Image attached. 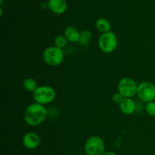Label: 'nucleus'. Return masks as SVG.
Listing matches in <instances>:
<instances>
[{
    "label": "nucleus",
    "mask_w": 155,
    "mask_h": 155,
    "mask_svg": "<svg viewBox=\"0 0 155 155\" xmlns=\"http://www.w3.org/2000/svg\"><path fill=\"white\" fill-rule=\"evenodd\" d=\"M138 97L143 102H151L155 100V85L151 82L145 81L138 86Z\"/></svg>",
    "instance_id": "6"
},
{
    "label": "nucleus",
    "mask_w": 155,
    "mask_h": 155,
    "mask_svg": "<svg viewBox=\"0 0 155 155\" xmlns=\"http://www.w3.org/2000/svg\"><path fill=\"white\" fill-rule=\"evenodd\" d=\"M104 142L99 136L89 137L84 146L85 152L87 155H102L104 153Z\"/></svg>",
    "instance_id": "5"
},
{
    "label": "nucleus",
    "mask_w": 155,
    "mask_h": 155,
    "mask_svg": "<svg viewBox=\"0 0 155 155\" xmlns=\"http://www.w3.org/2000/svg\"><path fill=\"white\" fill-rule=\"evenodd\" d=\"M118 92L124 98H132L137 92L138 86L133 79L130 77H124L120 80L118 83Z\"/></svg>",
    "instance_id": "7"
},
{
    "label": "nucleus",
    "mask_w": 155,
    "mask_h": 155,
    "mask_svg": "<svg viewBox=\"0 0 155 155\" xmlns=\"http://www.w3.org/2000/svg\"><path fill=\"white\" fill-rule=\"evenodd\" d=\"M91 38H92V33L89 30H84L80 33V39L79 42L83 45H87L89 43Z\"/></svg>",
    "instance_id": "14"
},
{
    "label": "nucleus",
    "mask_w": 155,
    "mask_h": 155,
    "mask_svg": "<svg viewBox=\"0 0 155 155\" xmlns=\"http://www.w3.org/2000/svg\"><path fill=\"white\" fill-rule=\"evenodd\" d=\"M33 96L36 103L45 105L54 101L56 96V92L51 86H38L37 89L33 93Z\"/></svg>",
    "instance_id": "3"
},
{
    "label": "nucleus",
    "mask_w": 155,
    "mask_h": 155,
    "mask_svg": "<svg viewBox=\"0 0 155 155\" xmlns=\"http://www.w3.org/2000/svg\"><path fill=\"white\" fill-rule=\"evenodd\" d=\"M23 145L27 149H35L37 148L40 143V139L39 136L33 132H29L27 133L22 139Z\"/></svg>",
    "instance_id": "8"
},
{
    "label": "nucleus",
    "mask_w": 155,
    "mask_h": 155,
    "mask_svg": "<svg viewBox=\"0 0 155 155\" xmlns=\"http://www.w3.org/2000/svg\"><path fill=\"white\" fill-rule=\"evenodd\" d=\"M47 116V110L45 106L39 103H32L26 108L24 112V120L30 127L40 125Z\"/></svg>",
    "instance_id": "1"
},
{
    "label": "nucleus",
    "mask_w": 155,
    "mask_h": 155,
    "mask_svg": "<svg viewBox=\"0 0 155 155\" xmlns=\"http://www.w3.org/2000/svg\"><path fill=\"white\" fill-rule=\"evenodd\" d=\"M118 45L117 37L114 32L109 31L102 33L98 39V46L104 53H111L117 48Z\"/></svg>",
    "instance_id": "4"
},
{
    "label": "nucleus",
    "mask_w": 155,
    "mask_h": 155,
    "mask_svg": "<svg viewBox=\"0 0 155 155\" xmlns=\"http://www.w3.org/2000/svg\"><path fill=\"white\" fill-rule=\"evenodd\" d=\"M145 110L149 116L155 117V101L147 103L145 105Z\"/></svg>",
    "instance_id": "16"
},
{
    "label": "nucleus",
    "mask_w": 155,
    "mask_h": 155,
    "mask_svg": "<svg viewBox=\"0 0 155 155\" xmlns=\"http://www.w3.org/2000/svg\"><path fill=\"white\" fill-rule=\"evenodd\" d=\"M47 5L53 13L57 15L64 13L68 8V5L65 0H49Z\"/></svg>",
    "instance_id": "9"
},
{
    "label": "nucleus",
    "mask_w": 155,
    "mask_h": 155,
    "mask_svg": "<svg viewBox=\"0 0 155 155\" xmlns=\"http://www.w3.org/2000/svg\"><path fill=\"white\" fill-rule=\"evenodd\" d=\"M42 58L47 64L51 67H56L63 62L64 53L62 48L54 45L45 48L42 54Z\"/></svg>",
    "instance_id": "2"
},
{
    "label": "nucleus",
    "mask_w": 155,
    "mask_h": 155,
    "mask_svg": "<svg viewBox=\"0 0 155 155\" xmlns=\"http://www.w3.org/2000/svg\"><path fill=\"white\" fill-rule=\"evenodd\" d=\"M67 43H68V39L64 36L58 35L54 39V45L60 48H64L67 45Z\"/></svg>",
    "instance_id": "15"
},
{
    "label": "nucleus",
    "mask_w": 155,
    "mask_h": 155,
    "mask_svg": "<svg viewBox=\"0 0 155 155\" xmlns=\"http://www.w3.org/2000/svg\"><path fill=\"white\" fill-rule=\"evenodd\" d=\"M23 86L27 92L33 93L34 91L38 88L37 82L33 78H27L26 80H24V83H23Z\"/></svg>",
    "instance_id": "13"
},
{
    "label": "nucleus",
    "mask_w": 155,
    "mask_h": 155,
    "mask_svg": "<svg viewBox=\"0 0 155 155\" xmlns=\"http://www.w3.org/2000/svg\"><path fill=\"white\" fill-rule=\"evenodd\" d=\"M80 32L73 26L67 27L64 30V35L68 41L71 42H77L80 39Z\"/></svg>",
    "instance_id": "11"
},
{
    "label": "nucleus",
    "mask_w": 155,
    "mask_h": 155,
    "mask_svg": "<svg viewBox=\"0 0 155 155\" xmlns=\"http://www.w3.org/2000/svg\"><path fill=\"white\" fill-rule=\"evenodd\" d=\"M124 97L121 95L120 93L117 92V93H115L114 94L113 97H112V100H113V102L115 103V104H120L122 101L124 100Z\"/></svg>",
    "instance_id": "17"
},
{
    "label": "nucleus",
    "mask_w": 155,
    "mask_h": 155,
    "mask_svg": "<svg viewBox=\"0 0 155 155\" xmlns=\"http://www.w3.org/2000/svg\"><path fill=\"white\" fill-rule=\"evenodd\" d=\"M102 155H117V154H115V153L114 152H111V151H107V152H104Z\"/></svg>",
    "instance_id": "18"
},
{
    "label": "nucleus",
    "mask_w": 155,
    "mask_h": 155,
    "mask_svg": "<svg viewBox=\"0 0 155 155\" xmlns=\"http://www.w3.org/2000/svg\"><path fill=\"white\" fill-rule=\"evenodd\" d=\"M121 111L127 115H130L134 113L136 110V102L132 98H124L122 102L119 104Z\"/></svg>",
    "instance_id": "10"
},
{
    "label": "nucleus",
    "mask_w": 155,
    "mask_h": 155,
    "mask_svg": "<svg viewBox=\"0 0 155 155\" xmlns=\"http://www.w3.org/2000/svg\"><path fill=\"white\" fill-rule=\"evenodd\" d=\"M2 1L3 0H0V2H2Z\"/></svg>",
    "instance_id": "19"
},
{
    "label": "nucleus",
    "mask_w": 155,
    "mask_h": 155,
    "mask_svg": "<svg viewBox=\"0 0 155 155\" xmlns=\"http://www.w3.org/2000/svg\"><path fill=\"white\" fill-rule=\"evenodd\" d=\"M95 27H96L98 31L102 33H104L110 31L111 25H110V23L108 20L106 19V18H101L96 21Z\"/></svg>",
    "instance_id": "12"
}]
</instances>
